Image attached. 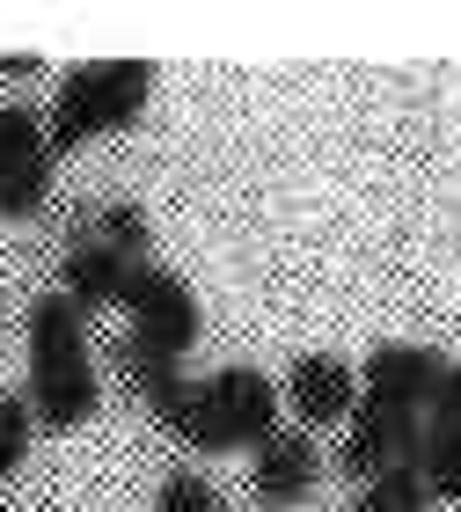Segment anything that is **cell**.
<instances>
[{"label":"cell","instance_id":"277c9868","mask_svg":"<svg viewBox=\"0 0 461 512\" xmlns=\"http://www.w3.org/2000/svg\"><path fill=\"white\" fill-rule=\"evenodd\" d=\"M118 308H125V337L147 344V352H161V359H183L198 344V293L183 286L176 271H161L154 256L125 271Z\"/></svg>","mask_w":461,"mask_h":512},{"label":"cell","instance_id":"52a82bcc","mask_svg":"<svg viewBox=\"0 0 461 512\" xmlns=\"http://www.w3.org/2000/svg\"><path fill=\"white\" fill-rule=\"evenodd\" d=\"M418 417L410 410H388V403H352V417H344V447H337V469L352 483H374L388 469H403L410 454H418Z\"/></svg>","mask_w":461,"mask_h":512},{"label":"cell","instance_id":"6da1fadb","mask_svg":"<svg viewBox=\"0 0 461 512\" xmlns=\"http://www.w3.org/2000/svg\"><path fill=\"white\" fill-rule=\"evenodd\" d=\"M30 417L44 432H74L96 417L103 381H96V352H88V322L66 293H44L30 308Z\"/></svg>","mask_w":461,"mask_h":512},{"label":"cell","instance_id":"2e32d148","mask_svg":"<svg viewBox=\"0 0 461 512\" xmlns=\"http://www.w3.org/2000/svg\"><path fill=\"white\" fill-rule=\"evenodd\" d=\"M37 74H44L37 52H0V81H37Z\"/></svg>","mask_w":461,"mask_h":512},{"label":"cell","instance_id":"9c48e42d","mask_svg":"<svg viewBox=\"0 0 461 512\" xmlns=\"http://www.w3.org/2000/svg\"><path fill=\"white\" fill-rule=\"evenodd\" d=\"M440 374H447V359L432 352V344H374V352L359 359V395L418 417L432 403V388H440Z\"/></svg>","mask_w":461,"mask_h":512},{"label":"cell","instance_id":"30bf717a","mask_svg":"<svg viewBox=\"0 0 461 512\" xmlns=\"http://www.w3.org/2000/svg\"><path fill=\"white\" fill-rule=\"evenodd\" d=\"M125 256H110L96 235H74L66 242V256H59V278H66V300H74L81 315H96V308H118V293H125Z\"/></svg>","mask_w":461,"mask_h":512},{"label":"cell","instance_id":"7a4b0ae2","mask_svg":"<svg viewBox=\"0 0 461 512\" xmlns=\"http://www.w3.org/2000/svg\"><path fill=\"white\" fill-rule=\"evenodd\" d=\"M154 81H161L154 59H81V66H66L59 88H52V110H44L52 154H74L88 139L140 125L147 103H154Z\"/></svg>","mask_w":461,"mask_h":512},{"label":"cell","instance_id":"5b68a950","mask_svg":"<svg viewBox=\"0 0 461 512\" xmlns=\"http://www.w3.org/2000/svg\"><path fill=\"white\" fill-rule=\"evenodd\" d=\"M59 154L44 139V110L0 103V220H37L52 205Z\"/></svg>","mask_w":461,"mask_h":512},{"label":"cell","instance_id":"7c38bea8","mask_svg":"<svg viewBox=\"0 0 461 512\" xmlns=\"http://www.w3.org/2000/svg\"><path fill=\"white\" fill-rule=\"evenodd\" d=\"M110 256H125V264H147V249H154V227H147V213L132 198H118V205H103V220L88 227Z\"/></svg>","mask_w":461,"mask_h":512},{"label":"cell","instance_id":"8fae6325","mask_svg":"<svg viewBox=\"0 0 461 512\" xmlns=\"http://www.w3.org/2000/svg\"><path fill=\"white\" fill-rule=\"evenodd\" d=\"M410 469L432 498H447L461 512V432H418V454H410Z\"/></svg>","mask_w":461,"mask_h":512},{"label":"cell","instance_id":"5bb4252c","mask_svg":"<svg viewBox=\"0 0 461 512\" xmlns=\"http://www.w3.org/2000/svg\"><path fill=\"white\" fill-rule=\"evenodd\" d=\"M154 512H227V505H220V491H213L205 476L176 469L169 483H161V505H154Z\"/></svg>","mask_w":461,"mask_h":512},{"label":"cell","instance_id":"ba28073f","mask_svg":"<svg viewBox=\"0 0 461 512\" xmlns=\"http://www.w3.org/2000/svg\"><path fill=\"white\" fill-rule=\"evenodd\" d=\"M315 483H322V447L308 432H293V425H279L257 454H249V498L264 512H293L301 498H315Z\"/></svg>","mask_w":461,"mask_h":512},{"label":"cell","instance_id":"8992f818","mask_svg":"<svg viewBox=\"0 0 461 512\" xmlns=\"http://www.w3.org/2000/svg\"><path fill=\"white\" fill-rule=\"evenodd\" d=\"M279 403L293 410V432H330L359 403V366L344 359V352H301V359L286 366Z\"/></svg>","mask_w":461,"mask_h":512},{"label":"cell","instance_id":"3957f363","mask_svg":"<svg viewBox=\"0 0 461 512\" xmlns=\"http://www.w3.org/2000/svg\"><path fill=\"white\" fill-rule=\"evenodd\" d=\"M271 432H279V381L257 374V366H220V374L191 381L169 425V439L198 454H242V447L257 454Z\"/></svg>","mask_w":461,"mask_h":512},{"label":"cell","instance_id":"4fadbf2b","mask_svg":"<svg viewBox=\"0 0 461 512\" xmlns=\"http://www.w3.org/2000/svg\"><path fill=\"white\" fill-rule=\"evenodd\" d=\"M30 439H37V417L22 395H0V483H8L22 461H30Z\"/></svg>","mask_w":461,"mask_h":512},{"label":"cell","instance_id":"9a60e30c","mask_svg":"<svg viewBox=\"0 0 461 512\" xmlns=\"http://www.w3.org/2000/svg\"><path fill=\"white\" fill-rule=\"evenodd\" d=\"M432 425L425 432H461V359H447V374H440V388H432Z\"/></svg>","mask_w":461,"mask_h":512}]
</instances>
